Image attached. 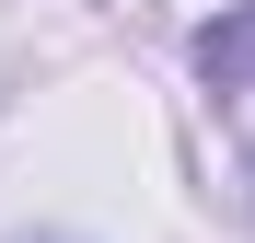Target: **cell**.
<instances>
[{
  "label": "cell",
  "mask_w": 255,
  "mask_h": 243,
  "mask_svg": "<svg viewBox=\"0 0 255 243\" xmlns=\"http://www.w3.org/2000/svg\"><path fill=\"white\" fill-rule=\"evenodd\" d=\"M197 70L221 81V93H255V0H244V12H221V23L197 35Z\"/></svg>",
  "instance_id": "obj_1"
}]
</instances>
